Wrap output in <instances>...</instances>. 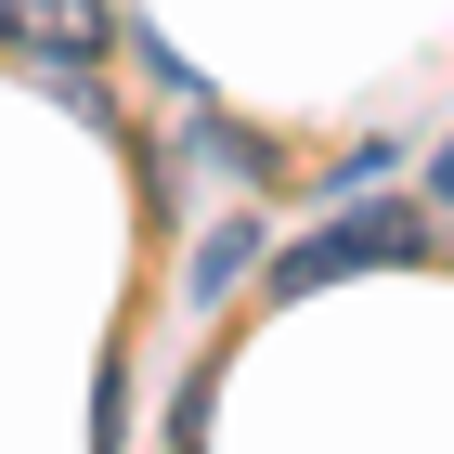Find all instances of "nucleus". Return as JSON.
<instances>
[{
  "instance_id": "f03ea898",
  "label": "nucleus",
  "mask_w": 454,
  "mask_h": 454,
  "mask_svg": "<svg viewBox=\"0 0 454 454\" xmlns=\"http://www.w3.org/2000/svg\"><path fill=\"white\" fill-rule=\"evenodd\" d=\"M0 39H27L39 66H91L105 52V0H0Z\"/></svg>"
},
{
  "instance_id": "7ed1b4c3",
  "label": "nucleus",
  "mask_w": 454,
  "mask_h": 454,
  "mask_svg": "<svg viewBox=\"0 0 454 454\" xmlns=\"http://www.w3.org/2000/svg\"><path fill=\"white\" fill-rule=\"evenodd\" d=\"M234 273H247V221H234V234H208V247H195V299H221Z\"/></svg>"
},
{
  "instance_id": "f257e3e1",
  "label": "nucleus",
  "mask_w": 454,
  "mask_h": 454,
  "mask_svg": "<svg viewBox=\"0 0 454 454\" xmlns=\"http://www.w3.org/2000/svg\"><path fill=\"white\" fill-rule=\"evenodd\" d=\"M416 208H403V195H389V208H338L325 221L312 247H286L273 260V299H299V286H338V273H364V260H416Z\"/></svg>"
},
{
  "instance_id": "20e7f679",
  "label": "nucleus",
  "mask_w": 454,
  "mask_h": 454,
  "mask_svg": "<svg viewBox=\"0 0 454 454\" xmlns=\"http://www.w3.org/2000/svg\"><path fill=\"white\" fill-rule=\"evenodd\" d=\"M442 208H454V143H442Z\"/></svg>"
}]
</instances>
